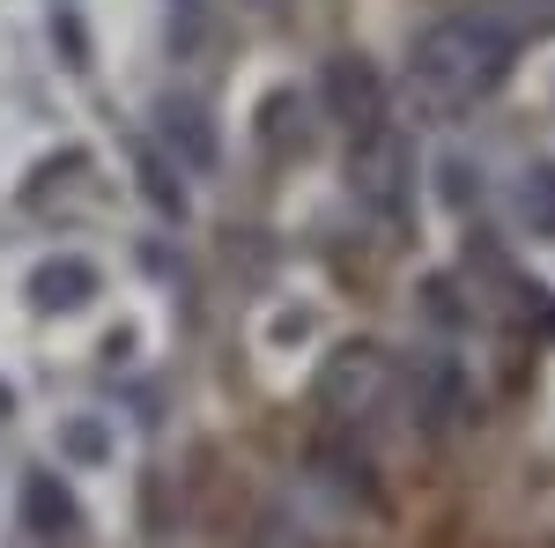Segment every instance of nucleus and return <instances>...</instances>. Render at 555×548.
<instances>
[{
	"label": "nucleus",
	"instance_id": "1",
	"mask_svg": "<svg viewBox=\"0 0 555 548\" xmlns=\"http://www.w3.org/2000/svg\"><path fill=\"white\" fill-rule=\"evenodd\" d=\"M504 67H512V30L489 23V15H444L408 52V82L423 89V104H437V112L481 104L504 82Z\"/></svg>",
	"mask_w": 555,
	"mask_h": 548
},
{
	"label": "nucleus",
	"instance_id": "2",
	"mask_svg": "<svg viewBox=\"0 0 555 548\" xmlns=\"http://www.w3.org/2000/svg\"><path fill=\"white\" fill-rule=\"evenodd\" d=\"M348 186H356L363 208H378V215L408 208V193H415V149H408V133H392V127L356 133V149H348Z\"/></svg>",
	"mask_w": 555,
	"mask_h": 548
},
{
	"label": "nucleus",
	"instance_id": "3",
	"mask_svg": "<svg viewBox=\"0 0 555 548\" xmlns=\"http://www.w3.org/2000/svg\"><path fill=\"white\" fill-rule=\"evenodd\" d=\"M319 97H326V112H334L348 133L385 127V75L363 52H334V60L319 67Z\"/></svg>",
	"mask_w": 555,
	"mask_h": 548
},
{
	"label": "nucleus",
	"instance_id": "4",
	"mask_svg": "<svg viewBox=\"0 0 555 548\" xmlns=\"http://www.w3.org/2000/svg\"><path fill=\"white\" fill-rule=\"evenodd\" d=\"M385 393V348L378 341H341L334 356H326V385H319V400H326V416H371V400Z\"/></svg>",
	"mask_w": 555,
	"mask_h": 548
},
{
	"label": "nucleus",
	"instance_id": "5",
	"mask_svg": "<svg viewBox=\"0 0 555 548\" xmlns=\"http://www.w3.org/2000/svg\"><path fill=\"white\" fill-rule=\"evenodd\" d=\"M156 141L171 149L178 164L215 170V119L201 112V97H185V89H164V97H156Z\"/></svg>",
	"mask_w": 555,
	"mask_h": 548
},
{
	"label": "nucleus",
	"instance_id": "6",
	"mask_svg": "<svg viewBox=\"0 0 555 548\" xmlns=\"http://www.w3.org/2000/svg\"><path fill=\"white\" fill-rule=\"evenodd\" d=\"M460 416H467V379H460V364H452V356H429L423 371H415V422H423L429 437H444Z\"/></svg>",
	"mask_w": 555,
	"mask_h": 548
},
{
	"label": "nucleus",
	"instance_id": "7",
	"mask_svg": "<svg viewBox=\"0 0 555 548\" xmlns=\"http://www.w3.org/2000/svg\"><path fill=\"white\" fill-rule=\"evenodd\" d=\"M96 296V267L89 259H44L38 275H30V304L38 311H75Z\"/></svg>",
	"mask_w": 555,
	"mask_h": 548
},
{
	"label": "nucleus",
	"instance_id": "8",
	"mask_svg": "<svg viewBox=\"0 0 555 548\" xmlns=\"http://www.w3.org/2000/svg\"><path fill=\"white\" fill-rule=\"evenodd\" d=\"M23 526L30 534H75V497L52 482V474H23Z\"/></svg>",
	"mask_w": 555,
	"mask_h": 548
},
{
	"label": "nucleus",
	"instance_id": "9",
	"mask_svg": "<svg viewBox=\"0 0 555 548\" xmlns=\"http://www.w3.org/2000/svg\"><path fill=\"white\" fill-rule=\"evenodd\" d=\"M141 193L171 215V222L185 215V193H178V178H171V164H164V149H141Z\"/></svg>",
	"mask_w": 555,
	"mask_h": 548
},
{
	"label": "nucleus",
	"instance_id": "10",
	"mask_svg": "<svg viewBox=\"0 0 555 548\" xmlns=\"http://www.w3.org/2000/svg\"><path fill=\"white\" fill-rule=\"evenodd\" d=\"M52 38H60V60H67V67H82V60H89V44H82V15H75V8H60V15H52Z\"/></svg>",
	"mask_w": 555,
	"mask_h": 548
},
{
	"label": "nucleus",
	"instance_id": "11",
	"mask_svg": "<svg viewBox=\"0 0 555 548\" xmlns=\"http://www.w3.org/2000/svg\"><path fill=\"white\" fill-rule=\"evenodd\" d=\"M60 437H67V453H75V460H104V453H112V445H104V430H96V422H67V430H60Z\"/></svg>",
	"mask_w": 555,
	"mask_h": 548
},
{
	"label": "nucleus",
	"instance_id": "12",
	"mask_svg": "<svg viewBox=\"0 0 555 548\" xmlns=\"http://www.w3.org/2000/svg\"><path fill=\"white\" fill-rule=\"evenodd\" d=\"M8 416H15V400H8V385H0V422H8Z\"/></svg>",
	"mask_w": 555,
	"mask_h": 548
}]
</instances>
